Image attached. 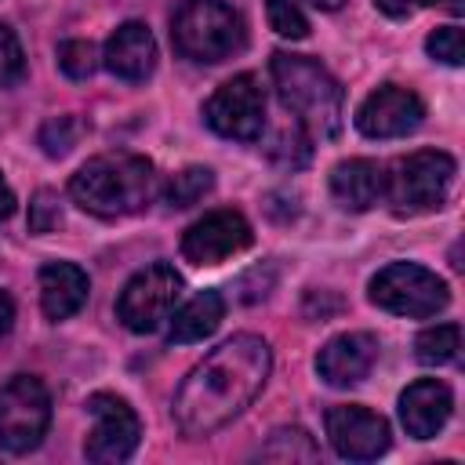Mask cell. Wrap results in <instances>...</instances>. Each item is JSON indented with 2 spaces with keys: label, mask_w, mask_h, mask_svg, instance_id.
<instances>
[{
  "label": "cell",
  "mask_w": 465,
  "mask_h": 465,
  "mask_svg": "<svg viewBox=\"0 0 465 465\" xmlns=\"http://www.w3.org/2000/svg\"><path fill=\"white\" fill-rule=\"evenodd\" d=\"M272 371V349L258 334H232L211 349L178 385L171 414L185 436H211L240 418L265 389Z\"/></svg>",
  "instance_id": "cell-1"
},
{
  "label": "cell",
  "mask_w": 465,
  "mask_h": 465,
  "mask_svg": "<svg viewBox=\"0 0 465 465\" xmlns=\"http://www.w3.org/2000/svg\"><path fill=\"white\" fill-rule=\"evenodd\" d=\"M69 196L80 211L98 218L138 214L156 196V167L138 153H105L91 156L73 178Z\"/></svg>",
  "instance_id": "cell-2"
},
{
  "label": "cell",
  "mask_w": 465,
  "mask_h": 465,
  "mask_svg": "<svg viewBox=\"0 0 465 465\" xmlns=\"http://www.w3.org/2000/svg\"><path fill=\"white\" fill-rule=\"evenodd\" d=\"M269 73L283 109L309 131V138H338L345 116V91L316 58L276 51Z\"/></svg>",
  "instance_id": "cell-3"
},
{
  "label": "cell",
  "mask_w": 465,
  "mask_h": 465,
  "mask_svg": "<svg viewBox=\"0 0 465 465\" xmlns=\"http://www.w3.org/2000/svg\"><path fill=\"white\" fill-rule=\"evenodd\" d=\"M174 51L189 62H222L243 47V18L225 0H182L171 18Z\"/></svg>",
  "instance_id": "cell-4"
},
{
  "label": "cell",
  "mask_w": 465,
  "mask_h": 465,
  "mask_svg": "<svg viewBox=\"0 0 465 465\" xmlns=\"http://www.w3.org/2000/svg\"><path fill=\"white\" fill-rule=\"evenodd\" d=\"M458 163L443 149H418L411 156H400L392 163V174H385V196L396 214H429L447 203V193L454 185Z\"/></svg>",
  "instance_id": "cell-5"
},
{
  "label": "cell",
  "mask_w": 465,
  "mask_h": 465,
  "mask_svg": "<svg viewBox=\"0 0 465 465\" xmlns=\"http://www.w3.org/2000/svg\"><path fill=\"white\" fill-rule=\"evenodd\" d=\"M367 294L378 309H385L392 316H411V320L436 316L450 302L447 280H440L432 269H425L418 262H389L385 269H378L371 276Z\"/></svg>",
  "instance_id": "cell-6"
},
{
  "label": "cell",
  "mask_w": 465,
  "mask_h": 465,
  "mask_svg": "<svg viewBox=\"0 0 465 465\" xmlns=\"http://www.w3.org/2000/svg\"><path fill=\"white\" fill-rule=\"evenodd\" d=\"M178 298H182V276L174 272V265L153 262L124 283L116 298V320L134 334H153L171 320Z\"/></svg>",
  "instance_id": "cell-7"
},
{
  "label": "cell",
  "mask_w": 465,
  "mask_h": 465,
  "mask_svg": "<svg viewBox=\"0 0 465 465\" xmlns=\"http://www.w3.org/2000/svg\"><path fill=\"white\" fill-rule=\"evenodd\" d=\"M51 425V392L36 374H15L0 389V450L29 454Z\"/></svg>",
  "instance_id": "cell-8"
},
{
  "label": "cell",
  "mask_w": 465,
  "mask_h": 465,
  "mask_svg": "<svg viewBox=\"0 0 465 465\" xmlns=\"http://www.w3.org/2000/svg\"><path fill=\"white\" fill-rule=\"evenodd\" d=\"M203 120L214 134L232 142H258L265 131V91L254 73H240L225 80L207 102Z\"/></svg>",
  "instance_id": "cell-9"
},
{
  "label": "cell",
  "mask_w": 465,
  "mask_h": 465,
  "mask_svg": "<svg viewBox=\"0 0 465 465\" xmlns=\"http://www.w3.org/2000/svg\"><path fill=\"white\" fill-rule=\"evenodd\" d=\"M87 414L94 418V429L87 432V443H84L87 461L116 465L138 450L142 425H138V414L131 411L127 400H120L113 392H94L87 400Z\"/></svg>",
  "instance_id": "cell-10"
},
{
  "label": "cell",
  "mask_w": 465,
  "mask_h": 465,
  "mask_svg": "<svg viewBox=\"0 0 465 465\" xmlns=\"http://www.w3.org/2000/svg\"><path fill=\"white\" fill-rule=\"evenodd\" d=\"M254 240L251 222L240 211H211L203 218H196L185 232H182V258L193 265H222L225 258L247 251Z\"/></svg>",
  "instance_id": "cell-11"
},
{
  "label": "cell",
  "mask_w": 465,
  "mask_h": 465,
  "mask_svg": "<svg viewBox=\"0 0 465 465\" xmlns=\"http://www.w3.org/2000/svg\"><path fill=\"white\" fill-rule=\"evenodd\" d=\"M327 440L349 461H374L389 450V421L363 403H338L327 411Z\"/></svg>",
  "instance_id": "cell-12"
},
{
  "label": "cell",
  "mask_w": 465,
  "mask_h": 465,
  "mask_svg": "<svg viewBox=\"0 0 465 465\" xmlns=\"http://www.w3.org/2000/svg\"><path fill=\"white\" fill-rule=\"evenodd\" d=\"M425 120V102L400 84H381L356 109V131L367 138H403Z\"/></svg>",
  "instance_id": "cell-13"
},
{
  "label": "cell",
  "mask_w": 465,
  "mask_h": 465,
  "mask_svg": "<svg viewBox=\"0 0 465 465\" xmlns=\"http://www.w3.org/2000/svg\"><path fill=\"white\" fill-rule=\"evenodd\" d=\"M374 360H378V338L367 331H345V334H334L316 352V371L327 385L349 389L371 374Z\"/></svg>",
  "instance_id": "cell-14"
},
{
  "label": "cell",
  "mask_w": 465,
  "mask_h": 465,
  "mask_svg": "<svg viewBox=\"0 0 465 465\" xmlns=\"http://www.w3.org/2000/svg\"><path fill=\"white\" fill-rule=\"evenodd\" d=\"M450 411L454 396L440 378H418L400 396V421L414 440H432L450 421Z\"/></svg>",
  "instance_id": "cell-15"
},
{
  "label": "cell",
  "mask_w": 465,
  "mask_h": 465,
  "mask_svg": "<svg viewBox=\"0 0 465 465\" xmlns=\"http://www.w3.org/2000/svg\"><path fill=\"white\" fill-rule=\"evenodd\" d=\"M102 65L113 76L127 80V84L145 80L156 69V40H153L149 25L145 22H124V25H116V33L102 47Z\"/></svg>",
  "instance_id": "cell-16"
},
{
  "label": "cell",
  "mask_w": 465,
  "mask_h": 465,
  "mask_svg": "<svg viewBox=\"0 0 465 465\" xmlns=\"http://www.w3.org/2000/svg\"><path fill=\"white\" fill-rule=\"evenodd\" d=\"M331 196L341 211H371L385 196V171L367 156L341 160L331 171Z\"/></svg>",
  "instance_id": "cell-17"
},
{
  "label": "cell",
  "mask_w": 465,
  "mask_h": 465,
  "mask_svg": "<svg viewBox=\"0 0 465 465\" xmlns=\"http://www.w3.org/2000/svg\"><path fill=\"white\" fill-rule=\"evenodd\" d=\"M87 291H91V280L73 262H47L40 269V309L54 323L80 312L87 302Z\"/></svg>",
  "instance_id": "cell-18"
},
{
  "label": "cell",
  "mask_w": 465,
  "mask_h": 465,
  "mask_svg": "<svg viewBox=\"0 0 465 465\" xmlns=\"http://www.w3.org/2000/svg\"><path fill=\"white\" fill-rule=\"evenodd\" d=\"M225 316V302L218 291H200L196 298H189L182 309L171 312V327H167V341L171 345H193L203 341L218 331Z\"/></svg>",
  "instance_id": "cell-19"
},
{
  "label": "cell",
  "mask_w": 465,
  "mask_h": 465,
  "mask_svg": "<svg viewBox=\"0 0 465 465\" xmlns=\"http://www.w3.org/2000/svg\"><path fill=\"white\" fill-rule=\"evenodd\" d=\"M458 352H461V327H458V323H436V327H425V331L414 338V356H418V363H425V367L454 363Z\"/></svg>",
  "instance_id": "cell-20"
},
{
  "label": "cell",
  "mask_w": 465,
  "mask_h": 465,
  "mask_svg": "<svg viewBox=\"0 0 465 465\" xmlns=\"http://www.w3.org/2000/svg\"><path fill=\"white\" fill-rule=\"evenodd\" d=\"M258 458L262 461H316L320 458V447L312 443V436L305 429L283 425V429H276L265 440V447L258 450Z\"/></svg>",
  "instance_id": "cell-21"
},
{
  "label": "cell",
  "mask_w": 465,
  "mask_h": 465,
  "mask_svg": "<svg viewBox=\"0 0 465 465\" xmlns=\"http://www.w3.org/2000/svg\"><path fill=\"white\" fill-rule=\"evenodd\" d=\"M211 189H214V174H211V167H185V171H178V174L167 182L163 200H167V207L185 211V207L200 203Z\"/></svg>",
  "instance_id": "cell-22"
},
{
  "label": "cell",
  "mask_w": 465,
  "mask_h": 465,
  "mask_svg": "<svg viewBox=\"0 0 465 465\" xmlns=\"http://www.w3.org/2000/svg\"><path fill=\"white\" fill-rule=\"evenodd\" d=\"M98 62H102V54L91 40H62L58 44V69L69 80H87L98 69Z\"/></svg>",
  "instance_id": "cell-23"
},
{
  "label": "cell",
  "mask_w": 465,
  "mask_h": 465,
  "mask_svg": "<svg viewBox=\"0 0 465 465\" xmlns=\"http://www.w3.org/2000/svg\"><path fill=\"white\" fill-rule=\"evenodd\" d=\"M80 134H84V124H80L76 116H51V120L40 127L36 142H40V149H44L47 156H65V153L80 142Z\"/></svg>",
  "instance_id": "cell-24"
},
{
  "label": "cell",
  "mask_w": 465,
  "mask_h": 465,
  "mask_svg": "<svg viewBox=\"0 0 465 465\" xmlns=\"http://www.w3.org/2000/svg\"><path fill=\"white\" fill-rule=\"evenodd\" d=\"M265 15H269V29L276 36H283V40H305L309 36V22L294 0H265Z\"/></svg>",
  "instance_id": "cell-25"
},
{
  "label": "cell",
  "mask_w": 465,
  "mask_h": 465,
  "mask_svg": "<svg viewBox=\"0 0 465 465\" xmlns=\"http://www.w3.org/2000/svg\"><path fill=\"white\" fill-rule=\"evenodd\" d=\"M425 51H429L436 62H443V65H461V62H465V36H461L458 25H440V29L429 33Z\"/></svg>",
  "instance_id": "cell-26"
},
{
  "label": "cell",
  "mask_w": 465,
  "mask_h": 465,
  "mask_svg": "<svg viewBox=\"0 0 465 465\" xmlns=\"http://www.w3.org/2000/svg\"><path fill=\"white\" fill-rule=\"evenodd\" d=\"M25 76V51L15 36V29H7L0 22V87H15Z\"/></svg>",
  "instance_id": "cell-27"
},
{
  "label": "cell",
  "mask_w": 465,
  "mask_h": 465,
  "mask_svg": "<svg viewBox=\"0 0 465 465\" xmlns=\"http://www.w3.org/2000/svg\"><path fill=\"white\" fill-rule=\"evenodd\" d=\"M58 222H62V207H58V196H54L51 189H40V193L33 196V203H29V232L44 236V232L58 229Z\"/></svg>",
  "instance_id": "cell-28"
},
{
  "label": "cell",
  "mask_w": 465,
  "mask_h": 465,
  "mask_svg": "<svg viewBox=\"0 0 465 465\" xmlns=\"http://www.w3.org/2000/svg\"><path fill=\"white\" fill-rule=\"evenodd\" d=\"M378 11H385L389 18H407L414 15V7H421V0H374Z\"/></svg>",
  "instance_id": "cell-29"
},
{
  "label": "cell",
  "mask_w": 465,
  "mask_h": 465,
  "mask_svg": "<svg viewBox=\"0 0 465 465\" xmlns=\"http://www.w3.org/2000/svg\"><path fill=\"white\" fill-rule=\"evenodd\" d=\"M11 214H15V193H11V185H7L4 174H0V222L11 218Z\"/></svg>",
  "instance_id": "cell-30"
},
{
  "label": "cell",
  "mask_w": 465,
  "mask_h": 465,
  "mask_svg": "<svg viewBox=\"0 0 465 465\" xmlns=\"http://www.w3.org/2000/svg\"><path fill=\"white\" fill-rule=\"evenodd\" d=\"M11 323H15V305H11V298L0 291V338L11 331Z\"/></svg>",
  "instance_id": "cell-31"
},
{
  "label": "cell",
  "mask_w": 465,
  "mask_h": 465,
  "mask_svg": "<svg viewBox=\"0 0 465 465\" xmlns=\"http://www.w3.org/2000/svg\"><path fill=\"white\" fill-rule=\"evenodd\" d=\"M421 4H440V7H447L450 15H461V11H465V4H461V0H421Z\"/></svg>",
  "instance_id": "cell-32"
},
{
  "label": "cell",
  "mask_w": 465,
  "mask_h": 465,
  "mask_svg": "<svg viewBox=\"0 0 465 465\" xmlns=\"http://www.w3.org/2000/svg\"><path fill=\"white\" fill-rule=\"evenodd\" d=\"M309 4H312V7H320V11H338L345 0H309Z\"/></svg>",
  "instance_id": "cell-33"
}]
</instances>
